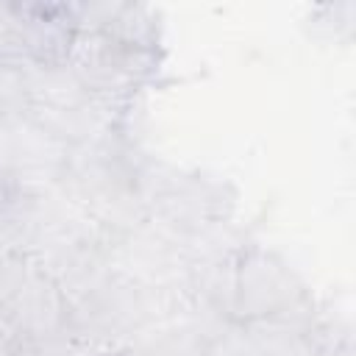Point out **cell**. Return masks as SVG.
<instances>
[{
	"instance_id": "cell-2",
	"label": "cell",
	"mask_w": 356,
	"mask_h": 356,
	"mask_svg": "<svg viewBox=\"0 0 356 356\" xmlns=\"http://www.w3.org/2000/svg\"><path fill=\"white\" fill-rule=\"evenodd\" d=\"M159 50L131 47L106 31H75L67 67L97 97H122L159 72Z\"/></svg>"
},
{
	"instance_id": "cell-3",
	"label": "cell",
	"mask_w": 356,
	"mask_h": 356,
	"mask_svg": "<svg viewBox=\"0 0 356 356\" xmlns=\"http://www.w3.org/2000/svg\"><path fill=\"white\" fill-rule=\"evenodd\" d=\"M28 259L19 253H0V309L11 300V295L19 289L25 273H28Z\"/></svg>"
},
{
	"instance_id": "cell-5",
	"label": "cell",
	"mask_w": 356,
	"mask_h": 356,
	"mask_svg": "<svg viewBox=\"0 0 356 356\" xmlns=\"http://www.w3.org/2000/svg\"><path fill=\"white\" fill-rule=\"evenodd\" d=\"M100 356H131L125 348H120V350H108V353H100Z\"/></svg>"
},
{
	"instance_id": "cell-4",
	"label": "cell",
	"mask_w": 356,
	"mask_h": 356,
	"mask_svg": "<svg viewBox=\"0 0 356 356\" xmlns=\"http://www.w3.org/2000/svg\"><path fill=\"white\" fill-rule=\"evenodd\" d=\"M0 356H22L19 348L14 345V339L3 331V325H0Z\"/></svg>"
},
{
	"instance_id": "cell-1",
	"label": "cell",
	"mask_w": 356,
	"mask_h": 356,
	"mask_svg": "<svg viewBox=\"0 0 356 356\" xmlns=\"http://www.w3.org/2000/svg\"><path fill=\"white\" fill-rule=\"evenodd\" d=\"M309 306V289L295 267L259 245L242 248L231 273L228 320L259 323Z\"/></svg>"
}]
</instances>
